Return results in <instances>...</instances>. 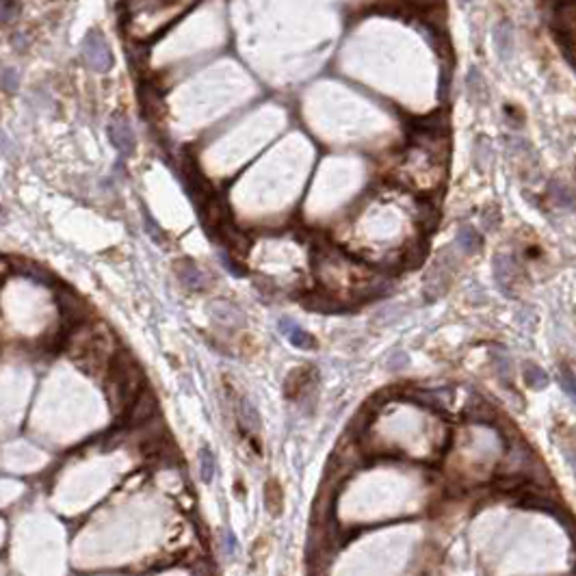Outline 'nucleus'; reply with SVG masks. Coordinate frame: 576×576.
Segmentation results:
<instances>
[{
	"label": "nucleus",
	"mask_w": 576,
	"mask_h": 576,
	"mask_svg": "<svg viewBox=\"0 0 576 576\" xmlns=\"http://www.w3.org/2000/svg\"><path fill=\"white\" fill-rule=\"evenodd\" d=\"M82 59H85V63L97 74H106L113 68V63H115L113 50H111L106 37L97 28L89 30L85 39H82Z\"/></svg>",
	"instance_id": "nucleus-1"
},
{
	"label": "nucleus",
	"mask_w": 576,
	"mask_h": 576,
	"mask_svg": "<svg viewBox=\"0 0 576 576\" xmlns=\"http://www.w3.org/2000/svg\"><path fill=\"white\" fill-rule=\"evenodd\" d=\"M57 306L61 310V317L65 321H70V325L78 327L82 323H87V312L89 310H87L85 301H82L74 290L59 286L57 288Z\"/></svg>",
	"instance_id": "nucleus-2"
},
{
	"label": "nucleus",
	"mask_w": 576,
	"mask_h": 576,
	"mask_svg": "<svg viewBox=\"0 0 576 576\" xmlns=\"http://www.w3.org/2000/svg\"><path fill=\"white\" fill-rule=\"evenodd\" d=\"M315 388H317V369H312V366L295 369L284 382V394L288 399L310 397Z\"/></svg>",
	"instance_id": "nucleus-3"
},
{
	"label": "nucleus",
	"mask_w": 576,
	"mask_h": 576,
	"mask_svg": "<svg viewBox=\"0 0 576 576\" xmlns=\"http://www.w3.org/2000/svg\"><path fill=\"white\" fill-rule=\"evenodd\" d=\"M156 405H158V401L154 397V392L150 388H143L137 394V399L130 403V407H128V414H126L128 425L130 427H143V425H147L154 418V414H156Z\"/></svg>",
	"instance_id": "nucleus-4"
},
{
	"label": "nucleus",
	"mask_w": 576,
	"mask_h": 576,
	"mask_svg": "<svg viewBox=\"0 0 576 576\" xmlns=\"http://www.w3.org/2000/svg\"><path fill=\"white\" fill-rule=\"evenodd\" d=\"M109 139L122 156H130L135 152V133L124 118H113L109 122Z\"/></svg>",
	"instance_id": "nucleus-5"
},
{
	"label": "nucleus",
	"mask_w": 576,
	"mask_h": 576,
	"mask_svg": "<svg viewBox=\"0 0 576 576\" xmlns=\"http://www.w3.org/2000/svg\"><path fill=\"white\" fill-rule=\"evenodd\" d=\"M183 167H185V180H187V185H189V193L195 197L197 202L208 200V197H210V185H208V180L204 178L202 169L197 167V162H195V158L191 154H185Z\"/></svg>",
	"instance_id": "nucleus-6"
},
{
	"label": "nucleus",
	"mask_w": 576,
	"mask_h": 576,
	"mask_svg": "<svg viewBox=\"0 0 576 576\" xmlns=\"http://www.w3.org/2000/svg\"><path fill=\"white\" fill-rule=\"evenodd\" d=\"M552 26H555L557 37L561 41L576 37V0H564V3L557 7Z\"/></svg>",
	"instance_id": "nucleus-7"
},
{
	"label": "nucleus",
	"mask_w": 576,
	"mask_h": 576,
	"mask_svg": "<svg viewBox=\"0 0 576 576\" xmlns=\"http://www.w3.org/2000/svg\"><path fill=\"white\" fill-rule=\"evenodd\" d=\"M208 312H210V317L215 319L219 325H223V327L236 329V327L245 325V315L234 304H230V301H223V299L212 301L208 306Z\"/></svg>",
	"instance_id": "nucleus-8"
},
{
	"label": "nucleus",
	"mask_w": 576,
	"mask_h": 576,
	"mask_svg": "<svg viewBox=\"0 0 576 576\" xmlns=\"http://www.w3.org/2000/svg\"><path fill=\"white\" fill-rule=\"evenodd\" d=\"M204 221L212 232H219L221 225H225L230 221L227 204L219 195H210L208 200H204Z\"/></svg>",
	"instance_id": "nucleus-9"
},
{
	"label": "nucleus",
	"mask_w": 576,
	"mask_h": 576,
	"mask_svg": "<svg viewBox=\"0 0 576 576\" xmlns=\"http://www.w3.org/2000/svg\"><path fill=\"white\" fill-rule=\"evenodd\" d=\"M174 269H176L178 279H180V282H183L187 288H191V290H204V288H206V284H208V277H206L200 269L195 267V262H191V260L183 258V260H178V262H176Z\"/></svg>",
	"instance_id": "nucleus-10"
},
{
	"label": "nucleus",
	"mask_w": 576,
	"mask_h": 576,
	"mask_svg": "<svg viewBox=\"0 0 576 576\" xmlns=\"http://www.w3.org/2000/svg\"><path fill=\"white\" fill-rule=\"evenodd\" d=\"M219 234H221V239H223V243H225V247L230 252H234L236 256H245L247 252H250V236H247L243 230H239L234 223H232V219H230L225 225H221V230H219Z\"/></svg>",
	"instance_id": "nucleus-11"
},
{
	"label": "nucleus",
	"mask_w": 576,
	"mask_h": 576,
	"mask_svg": "<svg viewBox=\"0 0 576 576\" xmlns=\"http://www.w3.org/2000/svg\"><path fill=\"white\" fill-rule=\"evenodd\" d=\"M494 48H496V53L503 61H509L514 57V26L509 24L507 20L499 22L494 26Z\"/></svg>",
	"instance_id": "nucleus-12"
},
{
	"label": "nucleus",
	"mask_w": 576,
	"mask_h": 576,
	"mask_svg": "<svg viewBox=\"0 0 576 576\" xmlns=\"http://www.w3.org/2000/svg\"><path fill=\"white\" fill-rule=\"evenodd\" d=\"M139 102H141V109H143V115L147 120H158L160 115H162V97L158 93V89L154 85H141L139 89Z\"/></svg>",
	"instance_id": "nucleus-13"
},
{
	"label": "nucleus",
	"mask_w": 576,
	"mask_h": 576,
	"mask_svg": "<svg viewBox=\"0 0 576 576\" xmlns=\"http://www.w3.org/2000/svg\"><path fill=\"white\" fill-rule=\"evenodd\" d=\"M279 329L288 336V340L295 344V347H299V349H315L317 347V340L312 338V334H308L306 329H301L297 323L284 319V321H279Z\"/></svg>",
	"instance_id": "nucleus-14"
},
{
	"label": "nucleus",
	"mask_w": 576,
	"mask_h": 576,
	"mask_svg": "<svg viewBox=\"0 0 576 576\" xmlns=\"http://www.w3.org/2000/svg\"><path fill=\"white\" fill-rule=\"evenodd\" d=\"M514 273H516V262L512 256H505L499 254L494 258V277H496V282L503 290H507L514 282Z\"/></svg>",
	"instance_id": "nucleus-15"
},
{
	"label": "nucleus",
	"mask_w": 576,
	"mask_h": 576,
	"mask_svg": "<svg viewBox=\"0 0 576 576\" xmlns=\"http://www.w3.org/2000/svg\"><path fill=\"white\" fill-rule=\"evenodd\" d=\"M304 306L308 310H317V312H338V310H342V304L327 292H310L308 297L304 299Z\"/></svg>",
	"instance_id": "nucleus-16"
},
{
	"label": "nucleus",
	"mask_w": 576,
	"mask_h": 576,
	"mask_svg": "<svg viewBox=\"0 0 576 576\" xmlns=\"http://www.w3.org/2000/svg\"><path fill=\"white\" fill-rule=\"evenodd\" d=\"M455 245H457L464 254H474V252L481 250V236H479V232H476L474 227L462 225V227H459L457 236H455Z\"/></svg>",
	"instance_id": "nucleus-17"
},
{
	"label": "nucleus",
	"mask_w": 576,
	"mask_h": 576,
	"mask_svg": "<svg viewBox=\"0 0 576 576\" xmlns=\"http://www.w3.org/2000/svg\"><path fill=\"white\" fill-rule=\"evenodd\" d=\"M236 409H239V420H241L245 431H258L260 429V414H258V409L252 401L241 399Z\"/></svg>",
	"instance_id": "nucleus-18"
},
{
	"label": "nucleus",
	"mask_w": 576,
	"mask_h": 576,
	"mask_svg": "<svg viewBox=\"0 0 576 576\" xmlns=\"http://www.w3.org/2000/svg\"><path fill=\"white\" fill-rule=\"evenodd\" d=\"M466 416H468L472 422L494 425V420H496V411H494V407L487 405L485 401L474 399V401H470V405H468V409H466Z\"/></svg>",
	"instance_id": "nucleus-19"
},
{
	"label": "nucleus",
	"mask_w": 576,
	"mask_h": 576,
	"mask_svg": "<svg viewBox=\"0 0 576 576\" xmlns=\"http://www.w3.org/2000/svg\"><path fill=\"white\" fill-rule=\"evenodd\" d=\"M466 87H468L470 100H474V102L485 100L487 87H485V80H483L481 72L476 70V68H470V72H468V76H466Z\"/></svg>",
	"instance_id": "nucleus-20"
},
{
	"label": "nucleus",
	"mask_w": 576,
	"mask_h": 576,
	"mask_svg": "<svg viewBox=\"0 0 576 576\" xmlns=\"http://www.w3.org/2000/svg\"><path fill=\"white\" fill-rule=\"evenodd\" d=\"M265 507L271 516H277L282 512V487L275 479H269L265 485Z\"/></svg>",
	"instance_id": "nucleus-21"
},
{
	"label": "nucleus",
	"mask_w": 576,
	"mask_h": 576,
	"mask_svg": "<svg viewBox=\"0 0 576 576\" xmlns=\"http://www.w3.org/2000/svg\"><path fill=\"white\" fill-rule=\"evenodd\" d=\"M522 377H524V384L529 388H533V390H541V388L548 386V375L541 371L537 364H533V362H526L524 364Z\"/></svg>",
	"instance_id": "nucleus-22"
},
{
	"label": "nucleus",
	"mask_w": 576,
	"mask_h": 576,
	"mask_svg": "<svg viewBox=\"0 0 576 576\" xmlns=\"http://www.w3.org/2000/svg\"><path fill=\"white\" fill-rule=\"evenodd\" d=\"M15 271L26 275L28 279H35L37 284H44V286H53V277L50 273H46L41 267L37 265H30V262H15Z\"/></svg>",
	"instance_id": "nucleus-23"
},
{
	"label": "nucleus",
	"mask_w": 576,
	"mask_h": 576,
	"mask_svg": "<svg viewBox=\"0 0 576 576\" xmlns=\"http://www.w3.org/2000/svg\"><path fill=\"white\" fill-rule=\"evenodd\" d=\"M550 195H552V200L557 206H561V208H570L574 204V193L572 189L561 183V180H555V183L550 185Z\"/></svg>",
	"instance_id": "nucleus-24"
},
{
	"label": "nucleus",
	"mask_w": 576,
	"mask_h": 576,
	"mask_svg": "<svg viewBox=\"0 0 576 576\" xmlns=\"http://www.w3.org/2000/svg\"><path fill=\"white\" fill-rule=\"evenodd\" d=\"M425 254H427L425 245H420V243L411 245L409 250H405V252H403V256H401V265H403L405 269H414V267H418L420 262L425 260Z\"/></svg>",
	"instance_id": "nucleus-25"
},
{
	"label": "nucleus",
	"mask_w": 576,
	"mask_h": 576,
	"mask_svg": "<svg viewBox=\"0 0 576 576\" xmlns=\"http://www.w3.org/2000/svg\"><path fill=\"white\" fill-rule=\"evenodd\" d=\"M215 470H217L215 457H212V453L208 449H202L200 451V476H202V481L210 483L212 476H215Z\"/></svg>",
	"instance_id": "nucleus-26"
},
{
	"label": "nucleus",
	"mask_w": 576,
	"mask_h": 576,
	"mask_svg": "<svg viewBox=\"0 0 576 576\" xmlns=\"http://www.w3.org/2000/svg\"><path fill=\"white\" fill-rule=\"evenodd\" d=\"M492 364L494 369H496V373L503 377V380H509L512 377V360H509V355L501 349H494L492 351Z\"/></svg>",
	"instance_id": "nucleus-27"
},
{
	"label": "nucleus",
	"mask_w": 576,
	"mask_h": 576,
	"mask_svg": "<svg viewBox=\"0 0 576 576\" xmlns=\"http://www.w3.org/2000/svg\"><path fill=\"white\" fill-rule=\"evenodd\" d=\"M474 162L481 171L487 169V165L492 162V147L485 139H479L474 145Z\"/></svg>",
	"instance_id": "nucleus-28"
},
{
	"label": "nucleus",
	"mask_w": 576,
	"mask_h": 576,
	"mask_svg": "<svg viewBox=\"0 0 576 576\" xmlns=\"http://www.w3.org/2000/svg\"><path fill=\"white\" fill-rule=\"evenodd\" d=\"M559 384H561L564 392L576 403V375L572 373V369L561 366V371H559Z\"/></svg>",
	"instance_id": "nucleus-29"
},
{
	"label": "nucleus",
	"mask_w": 576,
	"mask_h": 576,
	"mask_svg": "<svg viewBox=\"0 0 576 576\" xmlns=\"http://www.w3.org/2000/svg\"><path fill=\"white\" fill-rule=\"evenodd\" d=\"M20 9H22L20 0H3V5H0V18H3L5 24H9L20 15Z\"/></svg>",
	"instance_id": "nucleus-30"
},
{
	"label": "nucleus",
	"mask_w": 576,
	"mask_h": 576,
	"mask_svg": "<svg viewBox=\"0 0 576 576\" xmlns=\"http://www.w3.org/2000/svg\"><path fill=\"white\" fill-rule=\"evenodd\" d=\"M18 85H20L18 72L11 70V68H5V70H3V87H5V91H7V93L18 91Z\"/></svg>",
	"instance_id": "nucleus-31"
},
{
	"label": "nucleus",
	"mask_w": 576,
	"mask_h": 576,
	"mask_svg": "<svg viewBox=\"0 0 576 576\" xmlns=\"http://www.w3.org/2000/svg\"><path fill=\"white\" fill-rule=\"evenodd\" d=\"M407 3L411 7H416L418 11H422V13H431L438 7H442V0H407Z\"/></svg>",
	"instance_id": "nucleus-32"
},
{
	"label": "nucleus",
	"mask_w": 576,
	"mask_h": 576,
	"mask_svg": "<svg viewBox=\"0 0 576 576\" xmlns=\"http://www.w3.org/2000/svg\"><path fill=\"white\" fill-rule=\"evenodd\" d=\"M407 366V355L405 353H394L390 360H388V369L390 371H401Z\"/></svg>",
	"instance_id": "nucleus-33"
},
{
	"label": "nucleus",
	"mask_w": 576,
	"mask_h": 576,
	"mask_svg": "<svg viewBox=\"0 0 576 576\" xmlns=\"http://www.w3.org/2000/svg\"><path fill=\"white\" fill-rule=\"evenodd\" d=\"M221 262H223L225 269H227L230 273H232V275H243V273H245L243 269H239V265H236V262H234L232 258H230L227 254H221Z\"/></svg>",
	"instance_id": "nucleus-34"
},
{
	"label": "nucleus",
	"mask_w": 576,
	"mask_h": 576,
	"mask_svg": "<svg viewBox=\"0 0 576 576\" xmlns=\"http://www.w3.org/2000/svg\"><path fill=\"white\" fill-rule=\"evenodd\" d=\"M449 68H442V76H440V97L444 100V97H447V93H449Z\"/></svg>",
	"instance_id": "nucleus-35"
},
{
	"label": "nucleus",
	"mask_w": 576,
	"mask_h": 576,
	"mask_svg": "<svg viewBox=\"0 0 576 576\" xmlns=\"http://www.w3.org/2000/svg\"><path fill=\"white\" fill-rule=\"evenodd\" d=\"M223 539H225V550H227V555H232L234 550H236V537H234V533L232 531H225V535H223Z\"/></svg>",
	"instance_id": "nucleus-36"
},
{
	"label": "nucleus",
	"mask_w": 576,
	"mask_h": 576,
	"mask_svg": "<svg viewBox=\"0 0 576 576\" xmlns=\"http://www.w3.org/2000/svg\"><path fill=\"white\" fill-rule=\"evenodd\" d=\"M466 3H468V0H459V5H462V7H464Z\"/></svg>",
	"instance_id": "nucleus-37"
}]
</instances>
